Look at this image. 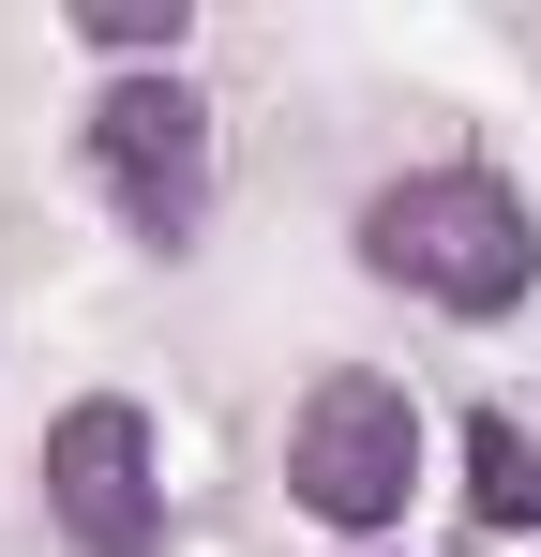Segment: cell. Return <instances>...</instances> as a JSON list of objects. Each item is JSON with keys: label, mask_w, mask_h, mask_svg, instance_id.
I'll return each mask as SVG.
<instances>
[{"label": "cell", "mask_w": 541, "mask_h": 557, "mask_svg": "<svg viewBox=\"0 0 541 557\" xmlns=\"http://www.w3.org/2000/svg\"><path fill=\"white\" fill-rule=\"evenodd\" d=\"M361 272L422 286L437 317H512L541 286V226L496 166H406L391 196H361Z\"/></svg>", "instance_id": "cell-1"}, {"label": "cell", "mask_w": 541, "mask_h": 557, "mask_svg": "<svg viewBox=\"0 0 541 557\" xmlns=\"http://www.w3.org/2000/svg\"><path fill=\"white\" fill-rule=\"evenodd\" d=\"M406 482H422V407H406V376H316L301 392V422H286V497L316 512V528H406Z\"/></svg>", "instance_id": "cell-2"}, {"label": "cell", "mask_w": 541, "mask_h": 557, "mask_svg": "<svg viewBox=\"0 0 541 557\" xmlns=\"http://www.w3.org/2000/svg\"><path fill=\"white\" fill-rule=\"evenodd\" d=\"M46 512L76 557H151L166 543V453H151V407L136 392H90L46 422Z\"/></svg>", "instance_id": "cell-3"}, {"label": "cell", "mask_w": 541, "mask_h": 557, "mask_svg": "<svg viewBox=\"0 0 541 557\" xmlns=\"http://www.w3.org/2000/svg\"><path fill=\"white\" fill-rule=\"evenodd\" d=\"M90 182L121 196V226L136 242H196L211 226V106L180 91V76H121V91L90 106Z\"/></svg>", "instance_id": "cell-4"}, {"label": "cell", "mask_w": 541, "mask_h": 557, "mask_svg": "<svg viewBox=\"0 0 541 557\" xmlns=\"http://www.w3.org/2000/svg\"><path fill=\"white\" fill-rule=\"evenodd\" d=\"M466 512H481L496 543H527V528H541V437L512 422V407L466 422Z\"/></svg>", "instance_id": "cell-5"}, {"label": "cell", "mask_w": 541, "mask_h": 557, "mask_svg": "<svg viewBox=\"0 0 541 557\" xmlns=\"http://www.w3.org/2000/svg\"><path fill=\"white\" fill-rule=\"evenodd\" d=\"M76 30L105 46V61H180V0H90Z\"/></svg>", "instance_id": "cell-6"}]
</instances>
